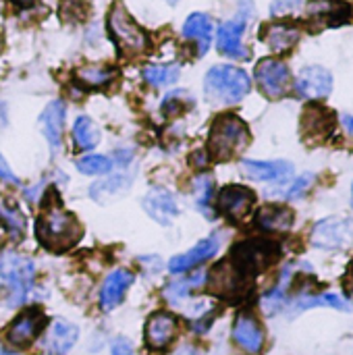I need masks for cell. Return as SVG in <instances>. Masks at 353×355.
<instances>
[{
  "instance_id": "obj_29",
  "label": "cell",
  "mask_w": 353,
  "mask_h": 355,
  "mask_svg": "<svg viewBox=\"0 0 353 355\" xmlns=\"http://www.w3.org/2000/svg\"><path fill=\"white\" fill-rule=\"evenodd\" d=\"M316 306H331V308L345 310V312L352 310V306L343 297H339L335 293H322V295H302V297H298L295 306H293V312H304V310L316 308Z\"/></svg>"
},
{
  "instance_id": "obj_28",
  "label": "cell",
  "mask_w": 353,
  "mask_h": 355,
  "mask_svg": "<svg viewBox=\"0 0 353 355\" xmlns=\"http://www.w3.org/2000/svg\"><path fill=\"white\" fill-rule=\"evenodd\" d=\"M73 141L77 150H92L100 141V129L89 116H79L73 125Z\"/></svg>"
},
{
  "instance_id": "obj_43",
  "label": "cell",
  "mask_w": 353,
  "mask_h": 355,
  "mask_svg": "<svg viewBox=\"0 0 353 355\" xmlns=\"http://www.w3.org/2000/svg\"><path fill=\"white\" fill-rule=\"evenodd\" d=\"M343 125H345V129H347L350 133H353V116L352 114H345V116H343Z\"/></svg>"
},
{
  "instance_id": "obj_17",
  "label": "cell",
  "mask_w": 353,
  "mask_h": 355,
  "mask_svg": "<svg viewBox=\"0 0 353 355\" xmlns=\"http://www.w3.org/2000/svg\"><path fill=\"white\" fill-rule=\"evenodd\" d=\"M233 339L235 343L250 352V354H258L264 345V333H262V327L258 324V320L248 314V312H241L233 324Z\"/></svg>"
},
{
  "instance_id": "obj_25",
  "label": "cell",
  "mask_w": 353,
  "mask_h": 355,
  "mask_svg": "<svg viewBox=\"0 0 353 355\" xmlns=\"http://www.w3.org/2000/svg\"><path fill=\"white\" fill-rule=\"evenodd\" d=\"M256 225L264 231L285 233L293 227V212L285 206H264L256 214Z\"/></svg>"
},
{
  "instance_id": "obj_6",
  "label": "cell",
  "mask_w": 353,
  "mask_h": 355,
  "mask_svg": "<svg viewBox=\"0 0 353 355\" xmlns=\"http://www.w3.org/2000/svg\"><path fill=\"white\" fill-rule=\"evenodd\" d=\"M277 258H279V245L266 239H252L239 243L233 252V264L248 277L266 268Z\"/></svg>"
},
{
  "instance_id": "obj_26",
  "label": "cell",
  "mask_w": 353,
  "mask_h": 355,
  "mask_svg": "<svg viewBox=\"0 0 353 355\" xmlns=\"http://www.w3.org/2000/svg\"><path fill=\"white\" fill-rule=\"evenodd\" d=\"M302 129L312 137H325L329 131H333V114L320 106H310L304 112Z\"/></svg>"
},
{
  "instance_id": "obj_31",
  "label": "cell",
  "mask_w": 353,
  "mask_h": 355,
  "mask_svg": "<svg viewBox=\"0 0 353 355\" xmlns=\"http://www.w3.org/2000/svg\"><path fill=\"white\" fill-rule=\"evenodd\" d=\"M144 79L154 87H169L179 79L177 64H148L144 69Z\"/></svg>"
},
{
  "instance_id": "obj_44",
  "label": "cell",
  "mask_w": 353,
  "mask_h": 355,
  "mask_svg": "<svg viewBox=\"0 0 353 355\" xmlns=\"http://www.w3.org/2000/svg\"><path fill=\"white\" fill-rule=\"evenodd\" d=\"M6 125V116H4V104H0V127Z\"/></svg>"
},
{
  "instance_id": "obj_4",
  "label": "cell",
  "mask_w": 353,
  "mask_h": 355,
  "mask_svg": "<svg viewBox=\"0 0 353 355\" xmlns=\"http://www.w3.org/2000/svg\"><path fill=\"white\" fill-rule=\"evenodd\" d=\"M0 277L8 287V306H21L33 289L35 264L21 254L6 252L0 256Z\"/></svg>"
},
{
  "instance_id": "obj_46",
  "label": "cell",
  "mask_w": 353,
  "mask_h": 355,
  "mask_svg": "<svg viewBox=\"0 0 353 355\" xmlns=\"http://www.w3.org/2000/svg\"><path fill=\"white\" fill-rule=\"evenodd\" d=\"M0 355H15V354H8V352H4V349H0Z\"/></svg>"
},
{
  "instance_id": "obj_7",
  "label": "cell",
  "mask_w": 353,
  "mask_h": 355,
  "mask_svg": "<svg viewBox=\"0 0 353 355\" xmlns=\"http://www.w3.org/2000/svg\"><path fill=\"white\" fill-rule=\"evenodd\" d=\"M256 81H258L260 89L264 92V96L277 100V98H283L289 92L291 73H289V69H287V64L283 60L264 58L256 67Z\"/></svg>"
},
{
  "instance_id": "obj_10",
  "label": "cell",
  "mask_w": 353,
  "mask_h": 355,
  "mask_svg": "<svg viewBox=\"0 0 353 355\" xmlns=\"http://www.w3.org/2000/svg\"><path fill=\"white\" fill-rule=\"evenodd\" d=\"M331 89H333V75L325 67H306L300 71L295 79V92L306 100L327 98Z\"/></svg>"
},
{
  "instance_id": "obj_12",
  "label": "cell",
  "mask_w": 353,
  "mask_h": 355,
  "mask_svg": "<svg viewBox=\"0 0 353 355\" xmlns=\"http://www.w3.org/2000/svg\"><path fill=\"white\" fill-rule=\"evenodd\" d=\"M246 23H248V17L246 15H239L227 23H223L218 27V33H216V44H218V50L231 58H248V50L241 42L243 37V31H246Z\"/></svg>"
},
{
  "instance_id": "obj_33",
  "label": "cell",
  "mask_w": 353,
  "mask_h": 355,
  "mask_svg": "<svg viewBox=\"0 0 353 355\" xmlns=\"http://www.w3.org/2000/svg\"><path fill=\"white\" fill-rule=\"evenodd\" d=\"M112 77H114V71L110 67H102V64H87L77 71V79L87 87H102V85L110 83Z\"/></svg>"
},
{
  "instance_id": "obj_45",
  "label": "cell",
  "mask_w": 353,
  "mask_h": 355,
  "mask_svg": "<svg viewBox=\"0 0 353 355\" xmlns=\"http://www.w3.org/2000/svg\"><path fill=\"white\" fill-rule=\"evenodd\" d=\"M12 2H17V4H21V6H29V4H33L35 0H12Z\"/></svg>"
},
{
  "instance_id": "obj_5",
  "label": "cell",
  "mask_w": 353,
  "mask_h": 355,
  "mask_svg": "<svg viewBox=\"0 0 353 355\" xmlns=\"http://www.w3.org/2000/svg\"><path fill=\"white\" fill-rule=\"evenodd\" d=\"M108 29L112 40L117 42L119 50L125 56L144 54L150 48L148 33L131 19V15L125 10L123 4H114L108 12Z\"/></svg>"
},
{
  "instance_id": "obj_9",
  "label": "cell",
  "mask_w": 353,
  "mask_h": 355,
  "mask_svg": "<svg viewBox=\"0 0 353 355\" xmlns=\"http://www.w3.org/2000/svg\"><path fill=\"white\" fill-rule=\"evenodd\" d=\"M254 191L243 187V185H227L221 189L218 200H216V208L221 214H225L231 220H243L252 206H254Z\"/></svg>"
},
{
  "instance_id": "obj_32",
  "label": "cell",
  "mask_w": 353,
  "mask_h": 355,
  "mask_svg": "<svg viewBox=\"0 0 353 355\" xmlns=\"http://www.w3.org/2000/svg\"><path fill=\"white\" fill-rule=\"evenodd\" d=\"M206 281V275L204 272H196L191 277H187L185 281H179V283H173L164 289V295L171 304H179L181 300H187L191 295L193 289L202 287Z\"/></svg>"
},
{
  "instance_id": "obj_23",
  "label": "cell",
  "mask_w": 353,
  "mask_h": 355,
  "mask_svg": "<svg viewBox=\"0 0 353 355\" xmlns=\"http://www.w3.org/2000/svg\"><path fill=\"white\" fill-rule=\"evenodd\" d=\"M310 17L327 25H341L350 21L352 6L343 0H316L310 4Z\"/></svg>"
},
{
  "instance_id": "obj_24",
  "label": "cell",
  "mask_w": 353,
  "mask_h": 355,
  "mask_svg": "<svg viewBox=\"0 0 353 355\" xmlns=\"http://www.w3.org/2000/svg\"><path fill=\"white\" fill-rule=\"evenodd\" d=\"M264 42L268 44V48L277 54H283L287 50H291L298 40H300V29L289 25V23H273L264 29Z\"/></svg>"
},
{
  "instance_id": "obj_42",
  "label": "cell",
  "mask_w": 353,
  "mask_h": 355,
  "mask_svg": "<svg viewBox=\"0 0 353 355\" xmlns=\"http://www.w3.org/2000/svg\"><path fill=\"white\" fill-rule=\"evenodd\" d=\"M175 355H200V352H198V347H193V345H185V347H181Z\"/></svg>"
},
{
  "instance_id": "obj_19",
  "label": "cell",
  "mask_w": 353,
  "mask_h": 355,
  "mask_svg": "<svg viewBox=\"0 0 353 355\" xmlns=\"http://www.w3.org/2000/svg\"><path fill=\"white\" fill-rule=\"evenodd\" d=\"M144 208L160 225H171L179 214V206H177L175 196L166 189H160V187L148 191V196L144 198Z\"/></svg>"
},
{
  "instance_id": "obj_20",
  "label": "cell",
  "mask_w": 353,
  "mask_h": 355,
  "mask_svg": "<svg viewBox=\"0 0 353 355\" xmlns=\"http://www.w3.org/2000/svg\"><path fill=\"white\" fill-rule=\"evenodd\" d=\"M133 281H135V277L129 270H112L106 277V281H104V285L100 289V306H102V310H106V312L114 310L123 302V297H125L127 289L133 285Z\"/></svg>"
},
{
  "instance_id": "obj_34",
  "label": "cell",
  "mask_w": 353,
  "mask_h": 355,
  "mask_svg": "<svg viewBox=\"0 0 353 355\" xmlns=\"http://www.w3.org/2000/svg\"><path fill=\"white\" fill-rule=\"evenodd\" d=\"M112 160L100 154H87L77 160V171L83 175H108L112 171Z\"/></svg>"
},
{
  "instance_id": "obj_2",
  "label": "cell",
  "mask_w": 353,
  "mask_h": 355,
  "mask_svg": "<svg viewBox=\"0 0 353 355\" xmlns=\"http://www.w3.org/2000/svg\"><path fill=\"white\" fill-rule=\"evenodd\" d=\"M204 89L212 104H235L250 94L252 81L246 71L231 64H218L208 71Z\"/></svg>"
},
{
  "instance_id": "obj_38",
  "label": "cell",
  "mask_w": 353,
  "mask_h": 355,
  "mask_svg": "<svg viewBox=\"0 0 353 355\" xmlns=\"http://www.w3.org/2000/svg\"><path fill=\"white\" fill-rule=\"evenodd\" d=\"M302 4H304V0H273L270 12L273 15H285V12L298 10Z\"/></svg>"
},
{
  "instance_id": "obj_41",
  "label": "cell",
  "mask_w": 353,
  "mask_h": 355,
  "mask_svg": "<svg viewBox=\"0 0 353 355\" xmlns=\"http://www.w3.org/2000/svg\"><path fill=\"white\" fill-rule=\"evenodd\" d=\"M129 160H131V152H129V150H121V152H117V162H119V166H125Z\"/></svg>"
},
{
  "instance_id": "obj_30",
  "label": "cell",
  "mask_w": 353,
  "mask_h": 355,
  "mask_svg": "<svg viewBox=\"0 0 353 355\" xmlns=\"http://www.w3.org/2000/svg\"><path fill=\"white\" fill-rule=\"evenodd\" d=\"M193 200L198 204V208L208 216L212 218V212H210V204L214 200V179L206 173L198 175L193 179Z\"/></svg>"
},
{
  "instance_id": "obj_11",
  "label": "cell",
  "mask_w": 353,
  "mask_h": 355,
  "mask_svg": "<svg viewBox=\"0 0 353 355\" xmlns=\"http://www.w3.org/2000/svg\"><path fill=\"white\" fill-rule=\"evenodd\" d=\"M44 322H46V318H44V314L40 310H27V312H23L6 329V343L12 345V347H17V349L31 345V341L40 335Z\"/></svg>"
},
{
  "instance_id": "obj_18",
  "label": "cell",
  "mask_w": 353,
  "mask_h": 355,
  "mask_svg": "<svg viewBox=\"0 0 353 355\" xmlns=\"http://www.w3.org/2000/svg\"><path fill=\"white\" fill-rule=\"evenodd\" d=\"M62 125H64V102L54 100L46 106V110L40 116V127L44 131V137L52 150V154H58L62 144Z\"/></svg>"
},
{
  "instance_id": "obj_8",
  "label": "cell",
  "mask_w": 353,
  "mask_h": 355,
  "mask_svg": "<svg viewBox=\"0 0 353 355\" xmlns=\"http://www.w3.org/2000/svg\"><path fill=\"white\" fill-rule=\"evenodd\" d=\"M353 241L352 218H327L314 227L312 243L322 250H343Z\"/></svg>"
},
{
  "instance_id": "obj_14",
  "label": "cell",
  "mask_w": 353,
  "mask_h": 355,
  "mask_svg": "<svg viewBox=\"0 0 353 355\" xmlns=\"http://www.w3.org/2000/svg\"><path fill=\"white\" fill-rule=\"evenodd\" d=\"M177 331H179V322L173 314L156 312L146 324V343L150 349L162 352L173 343V339L177 337Z\"/></svg>"
},
{
  "instance_id": "obj_3",
  "label": "cell",
  "mask_w": 353,
  "mask_h": 355,
  "mask_svg": "<svg viewBox=\"0 0 353 355\" xmlns=\"http://www.w3.org/2000/svg\"><path fill=\"white\" fill-rule=\"evenodd\" d=\"M250 141L248 125L235 114H223L214 121L208 139V152L214 160H231Z\"/></svg>"
},
{
  "instance_id": "obj_48",
  "label": "cell",
  "mask_w": 353,
  "mask_h": 355,
  "mask_svg": "<svg viewBox=\"0 0 353 355\" xmlns=\"http://www.w3.org/2000/svg\"><path fill=\"white\" fill-rule=\"evenodd\" d=\"M0 50H2V40H0Z\"/></svg>"
},
{
  "instance_id": "obj_16",
  "label": "cell",
  "mask_w": 353,
  "mask_h": 355,
  "mask_svg": "<svg viewBox=\"0 0 353 355\" xmlns=\"http://www.w3.org/2000/svg\"><path fill=\"white\" fill-rule=\"evenodd\" d=\"M218 248H221V239H218L216 235H212V237H208V239H202V241H200L198 245H193L189 252H185V254H181V256H175V258L169 262V270H171L173 275H183V272H187V270H191V268L204 264L206 260H210V258L218 252Z\"/></svg>"
},
{
  "instance_id": "obj_36",
  "label": "cell",
  "mask_w": 353,
  "mask_h": 355,
  "mask_svg": "<svg viewBox=\"0 0 353 355\" xmlns=\"http://www.w3.org/2000/svg\"><path fill=\"white\" fill-rule=\"evenodd\" d=\"M312 181H314V175H310V173L302 175L300 179H295V181L291 183V187L285 191V196H287V198H300L306 189H310Z\"/></svg>"
},
{
  "instance_id": "obj_21",
  "label": "cell",
  "mask_w": 353,
  "mask_h": 355,
  "mask_svg": "<svg viewBox=\"0 0 353 355\" xmlns=\"http://www.w3.org/2000/svg\"><path fill=\"white\" fill-rule=\"evenodd\" d=\"M79 331L75 324L67 322V320H54L46 333V341H44V349L48 355H64L73 349V345L77 343Z\"/></svg>"
},
{
  "instance_id": "obj_47",
  "label": "cell",
  "mask_w": 353,
  "mask_h": 355,
  "mask_svg": "<svg viewBox=\"0 0 353 355\" xmlns=\"http://www.w3.org/2000/svg\"><path fill=\"white\" fill-rule=\"evenodd\" d=\"M169 2H171V4H175V2H177V0H169Z\"/></svg>"
},
{
  "instance_id": "obj_37",
  "label": "cell",
  "mask_w": 353,
  "mask_h": 355,
  "mask_svg": "<svg viewBox=\"0 0 353 355\" xmlns=\"http://www.w3.org/2000/svg\"><path fill=\"white\" fill-rule=\"evenodd\" d=\"M181 96H183V92H173V94H169V96L164 98V102H162V110H164L166 114L181 112V110L185 108V102L179 100Z\"/></svg>"
},
{
  "instance_id": "obj_27",
  "label": "cell",
  "mask_w": 353,
  "mask_h": 355,
  "mask_svg": "<svg viewBox=\"0 0 353 355\" xmlns=\"http://www.w3.org/2000/svg\"><path fill=\"white\" fill-rule=\"evenodd\" d=\"M131 185V179L127 175H114V177H108L104 181H98L92 185L89 189V196L96 200V202H108L112 198H119L123 196Z\"/></svg>"
},
{
  "instance_id": "obj_13",
  "label": "cell",
  "mask_w": 353,
  "mask_h": 355,
  "mask_svg": "<svg viewBox=\"0 0 353 355\" xmlns=\"http://www.w3.org/2000/svg\"><path fill=\"white\" fill-rule=\"evenodd\" d=\"M248 275H243L233 262H223L218 264L210 277H208V287L212 293L223 295V297H233L243 291Z\"/></svg>"
},
{
  "instance_id": "obj_40",
  "label": "cell",
  "mask_w": 353,
  "mask_h": 355,
  "mask_svg": "<svg viewBox=\"0 0 353 355\" xmlns=\"http://www.w3.org/2000/svg\"><path fill=\"white\" fill-rule=\"evenodd\" d=\"M133 354V345L127 339H117L112 343V355H131Z\"/></svg>"
},
{
  "instance_id": "obj_15",
  "label": "cell",
  "mask_w": 353,
  "mask_h": 355,
  "mask_svg": "<svg viewBox=\"0 0 353 355\" xmlns=\"http://www.w3.org/2000/svg\"><path fill=\"white\" fill-rule=\"evenodd\" d=\"M241 171L254 181L285 183L293 175V166L285 160H243Z\"/></svg>"
},
{
  "instance_id": "obj_35",
  "label": "cell",
  "mask_w": 353,
  "mask_h": 355,
  "mask_svg": "<svg viewBox=\"0 0 353 355\" xmlns=\"http://www.w3.org/2000/svg\"><path fill=\"white\" fill-rule=\"evenodd\" d=\"M0 218L4 223V227L10 231L12 237H21L23 231H25V220L21 216V212L17 208H6V206H0Z\"/></svg>"
},
{
  "instance_id": "obj_1",
  "label": "cell",
  "mask_w": 353,
  "mask_h": 355,
  "mask_svg": "<svg viewBox=\"0 0 353 355\" xmlns=\"http://www.w3.org/2000/svg\"><path fill=\"white\" fill-rule=\"evenodd\" d=\"M35 235L44 248L62 252L79 241L81 225L71 212L62 210L60 206H50L40 214L35 223Z\"/></svg>"
},
{
  "instance_id": "obj_39",
  "label": "cell",
  "mask_w": 353,
  "mask_h": 355,
  "mask_svg": "<svg viewBox=\"0 0 353 355\" xmlns=\"http://www.w3.org/2000/svg\"><path fill=\"white\" fill-rule=\"evenodd\" d=\"M0 179L4 183H8V185H19V179L15 177V173L10 171V166L6 164V160L2 158V154H0Z\"/></svg>"
},
{
  "instance_id": "obj_22",
  "label": "cell",
  "mask_w": 353,
  "mask_h": 355,
  "mask_svg": "<svg viewBox=\"0 0 353 355\" xmlns=\"http://www.w3.org/2000/svg\"><path fill=\"white\" fill-rule=\"evenodd\" d=\"M183 35L191 40L198 48V54H206L212 42V21L204 12H193L183 25Z\"/></svg>"
}]
</instances>
